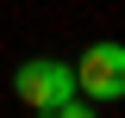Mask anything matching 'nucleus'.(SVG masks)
Returning a JSON list of instances; mask_svg holds the SVG:
<instances>
[{
    "instance_id": "nucleus-1",
    "label": "nucleus",
    "mask_w": 125,
    "mask_h": 118,
    "mask_svg": "<svg viewBox=\"0 0 125 118\" xmlns=\"http://www.w3.org/2000/svg\"><path fill=\"white\" fill-rule=\"evenodd\" d=\"M13 93H19V100H25L38 118H56V106H69V100H75V68H69V62L38 56V62H25V68L13 75Z\"/></svg>"
},
{
    "instance_id": "nucleus-2",
    "label": "nucleus",
    "mask_w": 125,
    "mask_h": 118,
    "mask_svg": "<svg viewBox=\"0 0 125 118\" xmlns=\"http://www.w3.org/2000/svg\"><path fill=\"white\" fill-rule=\"evenodd\" d=\"M75 87L88 100H125V44H88L75 62Z\"/></svg>"
},
{
    "instance_id": "nucleus-3",
    "label": "nucleus",
    "mask_w": 125,
    "mask_h": 118,
    "mask_svg": "<svg viewBox=\"0 0 125 118\" xmlns=\"http://www.w3.org/2000/svg\"><path fill=\"white\" fill-rule=\"evenodd\" d=\"M56 118H94V106H75V100H69V106H56Z\"/></svg>"
}]
</instances>
